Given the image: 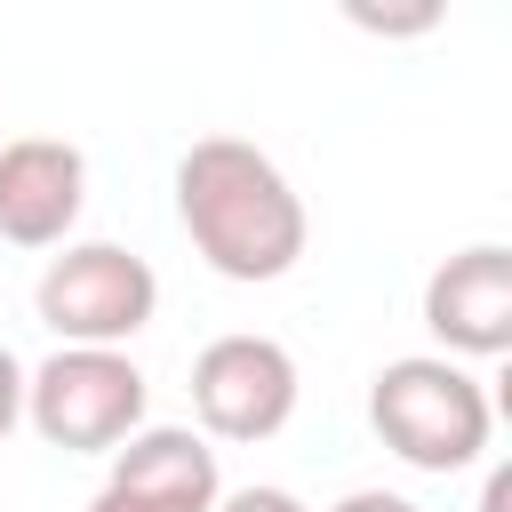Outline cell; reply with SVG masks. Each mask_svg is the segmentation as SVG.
<instances>
[{"label":"cell","mask_w":512,"mask_h":512,"mask_svg":"<svg viewBox=\"0 0 512 512\" xmlns=\"http://www.w3.org/2000/svg\"><path fill=\"white\" fill-rule=\"evenodd\" d=\"M176 224L192 232L200 264L216 280H240V288L296 272V256L312 240L296 184L248 136H200L176 160Z\"/></svg>","instance_id":"obj_1"},{"label":"cell","mask_w":512,"mask_h":512,"mask_svg":"<svg viewBox=\"0 0 512 512\" xmlns=\"http://www.w3.org/2000/svg\"><path fill=\"white\" fill-rule=\"evenodd\" d=\"M368 424L376 440L408 464V472H472L488 456V432H496V408L480 392V376L464 360H440V352H408V360H384L376 384H368Z\"/></svg>","instance_id":"obj_2"},{"label":"cell","mask_w":512,"mask_h":512,"mask_svg":"<svg viewBox=\"0 0 512 512\" xmlns=\"http://www.w3.org/2000/svg\"><path fill=\"white\" fill-rule=\"evenodd\" d=\"M32 312L56 344L128 352V336H144L160 312V272L120 240H64V256H48L32 280Z\"/></svg>","instance_id":"obj_3"},{"label":"cell","mask_w":512,"mask_h":512,"mask_svg":"<svg viewBox=\"0 0 512 512\" xmlns=\"http://www.w3.org/2000/svg\"><path fill=\"white\" fill-rule=\"evenodd\" d=\"M144 368L128 352L56 344L40 368H24V424L64 456H112L128 432H144Z\"/></svg>","instance_id":"obj_4"},{"label":"cell","mask_w":512,"mask_h":512,"mask_svg":"<svg viewBox=\"0 0 512 512\" xmlns=\"http://www.w3.org/2000/svg\"><path fill=\"white\" fill-rule=\"evenodd\" d=\"M296 352L280 336H256V328H232L216 344H200L192 360V416H200V440H232V448H256L272 440L288 416H296Z\"/></svg>","instance_id":"obj_5"},{"label":"cell","mask_w":512,"mask_h":512,"mask_svg":"<svg viewBox=\"0 0 512 512\" xmlns=\"http://www.w3.org/2000/svg\"><path fill=\"white\" fill-rule=\"evenodd\" d=\"M424 328L440 336V360H496L512 352V248L472 240L424 280Z\"/></svg>","instance_id":"obj_6"},{"label":"cell","mask_w":512,"mask_h":512,"mask_svg":"<svg viewBox=\"0 0 512 512\" xmlns=\"http://www.w3.org/2000/svg\"><path fill=\"white\" fill-rule=\"evenodd\" d=\"M88 208V160L64 136H8L0 144V240L8 248H64Z\"/></svg>","instance_id":"obj_7"},{"label":"cell","mask_w":512,"mask_h":512,"mask_svg":"<svg viewBox=\"0 0 512 512\" xmlns=\"http://www.w3.org/2000/svg\"><path fill=\"white\" fill-rule=\"evenodd\" d=\"M104 488H128L160 512H216L224 496V472H216V448L192 432V424H144L112 448V472Z\"/></svg>","instance_id":"obj_8"},{"label":"cell","mask_w":512,"mask_h":512,"mask_svg":"<svg viewBox=\"0 0 512 512\" xmlns=\"http://www.w3.org/2000/svg\"><path fill=\"white\" fill-rule=\"evenodd\" d=\"M216 512H304L296 488H272V480H248V488H224Z\"/></svg>","instance_id":"obj_9"},{"label":"cell","mask_w":512,"mask_h":512,"mask_svg":"<svg viewBox=\"0 0 512 512\" xmlns=\"http://www.w3.org/2000/svg\"><path fill=\"white\" fill-rule=\"evenodd\" d=\"M16 424H24V360L0 344V440H8Z\"/></svg>","instance_id":"obj_10"},{"label":"cell","mask_w":512,"mask_h":512,"mask_svg":"<svg viewBox=\"0 0 512 512\" xmlns=\"http://www.w3.org/2000/svg\"><path fill=\"white\" fill-rule=\"evenodd\" d=\"M336 512H424V504H408V496H392V488H352Z\"/></svg>","instance_id":"obj_11"},{"label":"cell","mask_w":512,"mask_h":512,"mask_svg":"<svg viewBox=\"0 0 512 512\" xmlns=\"http://www.w3.org/2000/svg\"><path fill=\"white\" fill-rule=\"evenodd\" d=\"M88 512H160V504H144V496H128V488H96Z\"/></svg>","instance_id":"obj_12"},{"label":"cell","mask_w":512,"mask_h":512,"mask_svg":"<svg viewBox=\"0 0 512 512\" xmlns=\"http://www.w3.org/2000/svg\"><path fill=\"white\" fill-rule=\"evenodd\" d=\"M480 512H512V472H504V464L488 472V488H480Z\"/></svg>","instance_id":"obj_13"}]
</instances>
